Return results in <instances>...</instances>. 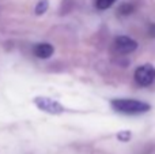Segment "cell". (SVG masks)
I'll use <instances>...</instances> for the list:
<instances>
[{
    "mask_svg": "<svg viewBox=\"0 0 155 154\" xmlns=\"http://www.w3.org/2000/svg\"><path fill=\"white\" fill-rule=\"evenodd\" d=\"M110 105H112L113 111H116L117 113L129 115V116L146 113L151 109L150 104L139 100H132V98H116V100L110 101Z\"/></svg>",
    "mask_w": 155,
    "mask_h": 154,
    "instance_id": "cell-1",
    "label": "cell"
},
{
    "mask_svg": "<svg viewBox=\"0 0 155 154\" xmlns=\"http://www.w3.org/2000/svg\"><path fill=\"white\" fill-rule=\"evenodd\" d=\"M34 105L38 109H41L42 112L49 115H61L65 111V108L61 105L60 102H57L56 100L49 97H35L34 100Z\"/></svg>",
    "mask_w": 155,
    "mask_h": 154,
    "instance_id": "cell-2",
    "label": "cell"
},
{
    "mask_svg": "<svg viewBox=\"0 0 155 154\" xmlns=\"http://www.w3.org/2000/svg\"><path fill=\"white\" fill-rule=\"evenodd\" d=\"M135 81L139 86H150L155 81V67L151 64H143L135 71Z\"/></svg>",
    "mask_w": 155,
    "mask_h": 154,
    "instance_id": "cell-3",
    "label": "cell"
},
{
    "mask_svg": "<svg viewBox=\"0 0 155 154\" xmlns=\"http://www.w3.org/2000/svg\"><path fill=\"white\" fill-rule=\"evenodd\" d=\"M114 48L118 53L121 55H128L132 53L137 49V42L135 40H132L131 37L127 35H118L114 40Z\"/></svg>",
    "mask_w": 155,
    "mask_h": 154,
    "instance_id": "cell-4",
    "label": "cell"
},
{
    "mask_svg": "<svg viewBox=\"0 0 155 154\" xmlns=\"http://www.w3.org/2000/svg\"><path fill=\"white\" fill-rule=\"evenodd\" d=\"M53 52H54L53 45L49 42L35 44L34 48H33V53H34V56L38 57V59H49V57L53 55Z\"/></svg>",
    "mask_w": 155,
    "mask_h": 154,
    "instance_id": "cell-5",
    "label": "cell"
},
{
    "mask_svg": "<svg viewBox=\"0 0 155 154\" xmlns=\"http://www.w3.org/2000/svg\"><path fill=\"white\" fill-rule=\"evenodd\" d=\"M117 12L123 16H128V15H131L132 12H135V5L131 4V3H124V4H121L120 7H118Z\"/></svg>",
    "mask_w": 155,
    "mask_h": 154,
    "instance_id": "cell-6",
    "label": "cell"
},
{
    "mask_svg": "<svg viewBox=\"0 0 155 154\" xmlns=\"http://www.w3.org/2000/svg\"><path fill=\"white\" fill-rule=\"evenodd\" d=\"M48 7H49L48 0H40V2L37 3V5H35V14H37V15H42V14L46 12Z\"/></svg>",
    "mask_w": 155,
    "mask_h": 154,
    "instance_id": "cell-7",
    "label": "cell"
},
{
    "mask_svg": "<svg viewBox=\"0 0 155 154\" xmlns=\"http://www.w3.org/2000/svg\"><path fill=\"white\" fill-rule=\"evenodd\" d=\"M116 0H97V8L98 10H107V8H110L113 5V3H114Z\"/></svg>",
    "mask_w": 155,
    "mask_h": 154,
    "instance_id": "cell-8",
    "label": "cell"
},
{
    "mask_svg": "<svg viewBox=\"0 0 155 154\" xmlns=\"http://www.w3.org/2000/svg\"><path fill=\"white\" fill-rule=\"evenodd\" d=\"M117 139L121 142H128L131 139V131H120L117 134Z\"/></svg>",
    "mask_w": 155,
    "mask_h": 154,
    "instance_id": "cell-9",
    "label": "cell"
},
{
    "mask_svg": "<svg viewBox=\"0 0 155 154\" xmlns=\"http://www.w3.org/2000/svg\"><path fill=\"white\" fill-rule=\"evenodd\" d=\"M148 35L155 38V23H151L150 27H148Z\"/></svg>",
    "mask_w": 155,
    "mask_h": 154,
    "instance_id": "cell-10",
    "label": "cell"
}]
</instances>
